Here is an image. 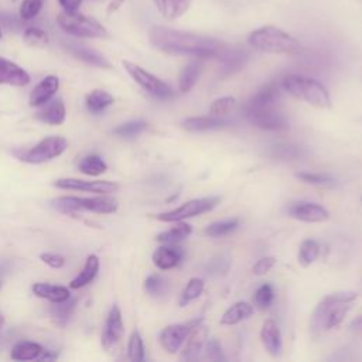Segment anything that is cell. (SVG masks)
<instances>
[{
    "mask_svg": "<svg viewBox=\"0 0 362 362\" xmlns=\"http://www.w3.org/2000/svg\"><path fill=\"white\" fill-rule=\"evenodd\" d=\"M201 71H202V65L201 62H197V61H192L182 68L178 78V89L181 93H187L194 88V85L197 83L201 75Z\"/></svg>",
    "mask_w": 362,
    "mask_h": 362,
    "instance_id": "33",
    "label": "cell"
},
{
    "mask_svg": "<svg viewBox=\"0 0 362 362\" xmlns=\"http://www.w3.org/2000/svg\"><path fill=\"white\" fill-rule=\"evenodd\" d=\"M123 1L124 0H112L110 3H109V6H107V8H106V11L110 14V13H115L122 4H123Z\"/></svg>",
    "mask_w": 362,
    "mask_h": 362,
    "instance_id": "53",
    "label": "cell"
},
{
    "mask_svg": "<svg viewBox=\"0 0 362 362\" xmlns=\"http://www.w3.org/2000/svg\"><path fill=\"white\" fill-rule=\"evenodd\" d=\"M127 358L132 362H143L146 359L144 342L137 329H134L127 341Z\"/></svg>",
    "mask_w": 362,
    "mask_h": 362,
    "instance_id": "40",
    "label": "cell"
},
{
    "mask_svg": "<svg viewBox=\"0 0 362 362\" xmlns=\"http://www.w3.org/2000/svg\"><path fill=\"white\" fill-rule=\"evenodd\" d=\"M4 322H6V318H4V315L0 313V332H1L3 327H4Z\"/></svg>",
    "mask_w": 362,
    "mask_h": 362,
    "instance_id": "54",
    "label": "cell"
},
{
    "mask_svg": "<svg viewBox=\"0 0 362 362\" xmlns=\"http://www.w3.org/2000/svg\"><path fill=\"white\" fill-rule=\"evenodd\" d=\"M219 59H221V74L222 76H228L245 66V64L249 59V54L240 48H233V49L225 48Z\"/></svg>",
    "mask_w": 362,
    "mask_h": 362,
    "instance_id": "22",
    "label": "cell"
},
{
    "mask_svg": "<svg viewBox=\"0 0 362 362\" xmlns=\"http://www.w3.org/2000/svg\"><path fill=\"white\" fill-rule=\"evenodd\" d=\"M58 88H59L58 76H55V75L45 76L31 90L30 98H28V105L31 107L42 106L44 103H47L48 100H51L54 98V95L57 93Z\"/></svg>",
    "mask_w": 362,
    "mask_h": 362,
    "instance_id": "18",
    "label": "cell"
},
{
    "mask_svg": "<svg viewBox=\"0 0 362 362\" xmlns=\"http://www.w3.org/2000/svg\"><path fill=\"white\" fill-rule=\"evenodd\" d=\"M318 255H320V245L314 239H305L300 245L297 259L301 266L307 267L317 260Z\"/></svg>",
    "mask_w": 362,
    "mask_h": 362,
    "instance_id": "39",
    "label": "cell"
},
{
    "mask_svg": "<svg viewBox=\"0 0 362 362\" xmlns=\"http://www.w3.org/2000/svg\"><path fill=\"white\" fill-rule=\"evenodd\" d=\"M249 44L267 54H297L301 48L297 38L273 25H264L249 34Z\"/></svg>",
    "mask_w": 362,
    "mask_h": 362,
    "instance_id": "5",
    "label": "cell"
},
{
    "mask_svg": "<svg viewBox=\"0 0 362 362\" xmlns=\"http://www.w3.org/2000/svg\"><path fill=\"white\" fill-rule=\"evenodd\" d=\"M122 64H123V68L126 69V72L132 76V79L151 96H154L160 100H168L174 96L173 88L167 82L160 79L158 76L153 75L151 72L146 71L144 68H141L140 65H137L134 62L123 61Z\"/></svg>",
    "mask_w": 362,
    "mask_h": 362,
    "instance_id": "8",
    "label": "cell"
},
{
    "mask_svg": "<svg viewBox=\"0 0 362 362\" xmlns=\"http://www.w3.org/2000/svg\"><path fill=\"white\" fill-rule=\"evenodd\" d=\"M221 198L219 197H204V198H194L189 199L187 202H184L182 205L165 211V212H160L157 215H154V218L157 221L161 222H178V221H184L187 218H192L201 214H205L211 209H214L218 204H219Z\"/></svg>",
    "mask_w": 362,
    "mask_h": 362,
    "instance_id": "9",
    "label": "cell"
},
{
    "mask_svg": "<svg viewBox=\"0 0 362 362\" xmlns=\"http://www.w3.org/2000/svg\"><path fill=\"white\" fill-rule=\"evenodd\" d=\"M204 287H205V283L201 277H192L188 280V283L185 284V287L182 288L181 291V296H180V305L184 307L187 304H189L191 301L197 300L202 291H204Z\"/></svg>",
    "mask_w": 362,
    "mask_h": 362,
    "instance_id": "37",
    "label": "cell"
},
{
    "mask_svg": "<svg viewBox=\"0 0 362 362\" xmlns=\"http://www.w3.org/2000/svg\"><path fill=\"white\" fill-rule=\"evenodd\" d=\"M239 226V219L238 218H229L225 221H216L209 223L204 233L209 238H221V236H226L229 233H232L233 230H236V228Z\"/></svg>",
    "mask_w": 362,
    "mask_h": 362,
    "instance_id": "36",
    "label": "cell"
},
{
    "mask_svg": "<svg viewBox=\"0 0 362 362\" xmlns=\"http://www.w3.org/2000/svg\"><path fill=\"white\" fill-rule=\"evenodd\" d=\"M30 75L16 62L0 57V85L25 86L30 83Z\"/></svg>",
    "mask_w": 362,
    "mask_h": 362,
    "instance_id": "19",
    "label": "cell"
},
{
    "mask_svg": "<svg viewBox=\"0 0 362 362\" xmlns=\"http://www.w3.org/2000/svg\"><path fill=\"white\" fill-rule=\"evenodd\" d=\"M202 351L205 354V358L209 359V361H226V356L223 355L222 345L216 338L206 339L205 346H204Z\"/></svg>",
    "mask_w": 362,
    "mask_h": 362,
    "instance_id": "47",
    "label": "cell"
},
{
    "mask_svg": "<svg viewBox=\"0 0 362 362\" xmlns=\"http://www.w3.org/2000/svg\"><path fill=\"white\" fill-rule=\"evenodd\" d=\"M113 102H115V98L103 89H93L85 98V106H86L88 112L93 113V115L103 112Z\"/></svg>",
    "mask_w": 362,
    "mask_h": 362,
    "instance_id": "31",
    "label": "cell"
},
{
    "mask_svg": "<svg viewBox=\"0 0 362 362\" xmlns=\"http://www.w3.org/2000/svg\"><path fill=\"white\" fill-rule=\"evenodd\" d=\"M266 154L276 160H298L303 158L307 151L304 150V147L293 143H277L270 146Z\"/></svg>",
    "mask_w": 362,
    "mask_h": 362,
    "instance_id": "27",
    "label": "cell"
},
{
    "mask_svg": "<svg viewBox=\"0 0 362 362\" xmlns=\"http://www.w3.org/2000/svg\"><path fill=\"white\" fill-rule=\"evenodd\" d=\"M296 177L305 182V184H311V185H317V187H325V188H332L337 187V180L328 174H322V173H308V171H300L296 173Z\"/></svg>",
    "mask_w": 362,
    "mask_h": 362,
    "instance_id": "38",
    "label": "cell"
},
{
    "mask_svg": "<svg viewBox=\"0 0 362 362\" xmlns=\"http://www.w3.org/2000/svg\"><path fill=\"white\" fill-rule=\"evenodd\" d=\"M148 40L156 49L164 54L194 57L198 59L219 58L226 48L218 38L163 25H153L148 31Z\"/></svg>",
    "mask_w": 362,
    "mask_h": 362,
    "instance_id": "1",
    "label": "cell"
},
{
    "mask_svg": "<svg viewBox=\"0 0 362 362\" xmlns=\"http://www.w3.org/2000/svg\"><path fill=\"white\" fill-rule=\"evenodd\" d=\"M245 117L257 129L269 132H281L288 129V120L276 107L243 112Z\"/></svg>",
    "mask_w": 362,
    "mask_h": 362,
    "instance_id": "11",
    "label": "cell"
},
{
    "mask_svg": "<svg viewBox=\"0 0 362 362\" xmlns=\"http://www.w3.org/2000/svg\"><path fill=\"white\" fill-rule=\"evenodd\" d=\"M358 298L355 291H337L325 296L314 308L310 320V329L314 335L337 328L344 321L354 301Z\"/></svg>",
    "mask_w": 362,
    "mask_h": 362,
    "instance_id": "2",
    "label": "cell"
},
{
    "mask_svg": "<svg viewBox=\"0 0 362 362\" xmlns=\"http://www.w3.org/2000/svg\"><path fill=\"white\" fill-rule=\"evenodd\" d=\"M255 308L246 301H238L232 304L221 317L222 325H235L243 320H247L253 314Z\"/></svg>",
    "mask_w": 362,
    "mask_h": 362,
    "instance_id": "28",
    "label": "cell"
},
{
    "mask_svg": "<svg viewBox=\"0 0 362 362\" xmlns=\"http://www.w3.org/2000/svg\"><path fill=\"white\" fill-rule=\"evenodd\" d=\"M54 185L61 189L83 191L93 194H112L119 189V184L113 181H85L78 178H59L54 182Z\"/></svg>",
    "mask_w": 362,
    "mask_h": 362,
    "instance_id": "13",
    "label": "cell"
},
{
    "mask_svg": "<svg viewBox=\"0 0 362 362\" xmlns=\"http://www.w3.org/2000/svg\"><path fill=\"white\" fill-rule=\"evenodd\" d=\"M1 37H3V33H1V28H0V40H1Z\"/></svg>",
    "mask_w": 362,
    "mask_h": 362,
    "instance_id": "55",
    "label": "cell"
},
{
    "mask_svg": "<svg viewBox=\"0 0 362 362\" xmlns=\"http://www.w3.org/2000/svg\"><path fill=\"white\" fill-rule=\"evenodd\" d=\"M192 232V228L189 223L184 222V221H178L175 222V226L161 232L157 235L156 240L160 243H165V245H174L178 243L181 240H184L185 238H188Z\"/></svg>",
    "mask_w": 362,
    "mask_h": 362,
    "instance_id": "32",
    "label": "cell"
},
{
    "mask_svg": "<svg viewBox=\"0 0 362 362\" xmlns=\"http://www.w3.org/2000/svg\"><path fill=\"white\" fill-rule=\"evenodd\" d=\"M54 209L61 214L75 216L81 212L113 214L117 211V199L109 194H98V197H74L64 195L51 201Z\"/></svg>",
    "mask_w": 362,
    "mask_h": 362,
    "instance_id": "4",
    "label": "cell"
},
{
    "mask_svg": "<svg viewBox=\"0 0 362 362\" xmlns=\"http://www.w3.org/2000/svg\"><path fill=\"white\" fill-rule=\"evenodd\" d=\"M349 329L354 334H362V315H359L358 318H355L351 324H349Z\"/></svg>",
    "mask_w": 362,
    "mask_h": 362,
    "instance_id": "52",
    "label": "cell"
},
{
    "mask_svg": "<svg viewBox=\"0 0 362 362\" xmlns=\"http://www.w3.org/2000/svg\"><path fill=\"white\" fill-rule=\"evenodd\" d=\"M58 4L61 6L62 11L75 13V11H79L82 0H58Z\"/></svg>",
    "mask_w": 362,
    "mask_h": 362,
    "instance_id": "51",
    "label": "cell"
},
{
    "mask_svg": "<svg viewBox=\"0 0 362 362\" xmlns=\"http://www.w3.org/2000/svg\"><path fill=\"white\" fill-rule=\"evenodd\" d=\"M0 287H1V283H0Z\"/></svg>",
    "mask_w": 362,
    "mask_h": 362,
    "instance_id": "57",
    "label": "cell"
},
{
    "mask_svg": "<svg viewBox=\"0 0 362 362\" xmlns=\"http://www.w3.org/2000/svg\"><path fill=\"white\" fill-rule=\"evenodd\" d=\"M31 290L37 297L45 298L51 303H61L71 297V291L65 286H57V284H48V283H34Z\"/></svg>",
    "mask_w": 362,
    "mask_h": 362,
    "instance_id": "25",
    "label": "cell"
},
{
    "mask_svg": "<svg viewBox=\"0 0 362 362\" xmlns=\"http://www.w3.org/2000/svg\"><path fill=\"white\" fill-rule=\"evenodd\" d=\"M228 267H229V257L221 255V256L212 259V260L208 263L206 270H208L209 274H215V276H216V274L225 273V272L228 270Z\"/></svg>",
    "mask_w": 362,
    "mask_h": 362,
    "instance_id": "48",
    "label": "cell"
},
{
    "mask_svg": "<svg viewBox=\"0 0 362 362\" xmlns=\"http://www.w3.org/2000/svg\"><path fill=\"white\" fill-rule=\"evenodd\" d=\"M99 272V259L96 255H89L86 257V262L83 264V269L79 272V274L69 281L71 288H81L89 284L95 276Z\"/></svg>",
    "mask_w": 362,
    "mask_h": 362,
    "instance_id": "29",
    "label": "cell"
},
{
    "mask_svg": "<svg viewBox=\"0 0 362 362\" xmlns=\"http://www.w3.org/2000/svg\"><path fill=\"white\" fill-rule=\"evenodd\" d=\"M23 41L28 47L42 48L49 42V35L45 30L40 27H27L23 31Z\"/></svg>",
    "mask_w": 362,
    "mask_h": 362,
    "instance_id": "41",
    "label": "cell"
},
{
    "mask_svg": "<svg viewBox=\"0 0 362 362\" xmlns=\"http://www.w3.org/2000/svg\"><path fill=\"white\" fill-rule=\"evenodd\" d=\"M68 140L62 136H48L27 150L14 151L20 161L28 164H42L59 157L68 148Z\"/></svg>",
    "mask_w": 362,
    "mask_h": 362,
    "instance_id": "7",
    "label": "cell"
},
{
    "mask_svg": "<svg viewBox=\"0 0 362 362\" xmlns=\"http://www.w3.org/2000/svg\"><path fill=\"white\" fill-rule=\"evenodd\" d=\"M279 99H280L279 86L276 83H266L250 96V99L243 106V112L276 107Z\"/></svg>",
    "mask_w": 362,
    "mask_h": 362,
    "instance_id": "15",
    "label": "cell"
},
{
    "mask_svg": "<svg viewBox=\"0 0 362 362\" xmlns=\"http://www.w3.org/2000/svg\"><path fill=\"white\" fill-rule=\"evenodd\" d=\"M11 1H17V0H11Z\"/></svg>",
    "mask_w": 362,
    "mask_h": 362,
    "instance_id": "56",
    "label": "cell"
},
{
    "mask_svg": "<svg viewBox=\"0 0 362 362\" xmlns=\"http://www.w3.org/2000/svg\"><path fill=\"white\" fill-rule=\"evenodd\" d=\"M57 24L64 33L72 37H78V38H106L107 37V30L103 27L102 23L79 11L58 13Z\"/></svg>",
    "mask_w": 362,
    "mask_h": 362,
    "instance_id": "6",
    "label": "cell"
},
{
    "mask_svg": "<svg viewBox=\"0 0 362 362\" xmlns=\"http://www.w3.org/2000/svg\"><path fill=\"white\" fill-rule=\"evenodd\" d=\"M40 259L48 264L49 267L52 269H61L65 266V257L61 256V255H57V253H49V252H45V253H41L40 255Z\"/></svg>",
    "mask_w": 362,
    "mask_h": 362,
    "instance_id": "50",
    "label": "cell"
},
{
    "mask_svg": "<svg viewBox=\"0 0 362 362\" xmlns=\"http://www.w3.org/2000/svg\"><path fill=\"white\" fill-rule=\"evenodd\" d=\"M204 321L202 317H197V318H192V320H188L185 322H178V324H171V325H167L165 328L161 329L160 335H158V341H160V345L164 351H167L168 354H175L178 352L187 337L189 335V332Z\"/></svg>",
    "mask_w": 362,
    "mask_h": 362,
    "instance_id": "10",
    "label": "cell"
},
{
    "mask_svg": "<svg viewBox=\"0 0 362 362\" xmlns=\"http://www.w3.org/2000/svg\"><path fill=\"white\" fill-rule=\"evenodd\" d=\"M281 88L296 99L304 100L318 109L331 107V96L328 89L317 79L303 75H286L281 79Z\"/></svg>",
    "mask_w": 362,
    "mask_h": 362,
    "instance_id": "3",
    "label": "cell"
},
{
    "mask_svg": "<svg viewBox=\"0 0 362 362\" xmlns=\"http://www.w3.org/2000/svg\"><path fill=\"white\" fill-rule=\"evenodd\" d=\"M235 106H236L235 98H232V96L218 98L209 106V115L215 116V117H223V116L229 115L235 109Z\"/></svg>",
    "mask_w": 362,
    "mask_h": 362,
    "instance_id": "44",
    "label": "cell"
},
{
    "mask_svg": "<svg viewBox=\"0 0 362 362\" xmlns=\"http://www.w3.org/2000/svg\"><path fill=\"white\" fill-rule=\"evenodd\" d=\"M66 116V110H65V105L62 102V99H52L48 100L47 103L42 105V107L35 113V119L51 124V126H59L64 123Z\"/></svg>",
    "mask_w": 362,
    "mask_h": 362,
    "instance_id": "21",
    "label": "cell"
},
{
    "mask_svg": "<svg viewBox=\"0 0 362 362\" xmlns=\"http://www.w3.org/2000/svg\"><path fill=\"white\" fill-rule=\"evenodd\" d=\"M276 264V259L273 256H264L260 257L252 267V273L256 276H263L267 272H270L273 269V266Z\"/></svg>",
    "mask_w": 362,
    "mask_h": 362,
    "instance_id": "49",
    "label": "cell"
},
{
    "mask_svg": "<svg viewBox=\"0 0 362 362\" xmlns=\"http://www.w3.org/2000/svg\"><path fill=\"white\" fill-rule=\"evenodd\" d=\"M287 212L294 219H298L303 222H324L329 218V212L327 211V208H324L320 204L307 202V201L290 204L287 208Z\"/></svg>",
    "mask_w": 362,
    "mask_h": 362,
    "instance_id": "14",
    "label": "cell"
},
{
    "mask_svg": "<svg viewBox=\"0 0 362 362\" xmlns=\"http://www.w3.org/2000/svg\"><path fill=\"white\" fill-rule=\"evenodd\" d=\"M123 334H124V324L122 318V311L116 304H113L107 313L103 332L100 337L103 349L113 351L119 345L120 339L123 338Z\"/></svg>",
    "mask_w": 362,
    "mask_h": 362,
    "instance_id": "12",
    "label": "cell"
},
{
    "mask_svg": "<svg viewBox=\"0 0 362 362\" xmlns=\"http://www.w3.org/2000/svg\"><path fill=\"white\" fill-rule=\"evenodd\" d=\"M42 352H44V348L38 342L20 341L13 346L10 356L14 361H34V359H40Z\"/></svg>",
    "mask_w": 362,
    "mask_h": 362,
    "instance_id": "30",
    "label": "cell"
},
{
    "mask_svg": "<svg viewBox=\"0 0 362 362\" xmlns=\"http://www.w3.org/2000/svg\"><path fill=\"white\" fill-rule=\"evenodd\" d=\"M66 49L78 59L89 64V65H93V66H98V68H110V62L98 51L83 45V44H76V42H68L65 44Z\"/></svg>",
    "mask_w": 362,
    "mask_h": 362,
    "instance_id": "23",
    "label": "cell"
},
{
    "mask_svg": "<svg viewBox=\"0 0 362 362\" xmlns=\"http://www.w3.org/2000/svg\"><path fill=\"white\" fill-rule=\"evenodd\" d=\"M260 339L263 346L272 356H279L281 354V349H283L281 332L274 320L267 318L263 321V325L260 329Z\"/></svg>",
    "mask_w": 362,
    "mask_h": 362,
    "instance_id": "20",
    "label": "cell"
},
{
    "mask_svg": "<svg viewBox=\"0 0 362 362\" xmlns=\"http://www.w3.org/2000/svg\"><path fill=\"white\" fill-rule=\"evenodd\" d=\"M144 290L151 297H163L168 291V281L161 274L153 273L146 277Z\"/></svg>",
    "mask_w": 362,
    "mask_h": 362,
    "instance_id": "42",
    "label": "cell"
},
{
    "mask_svg": "<svg viewBox=\"0 0 362 362\" xmlns=\"http://www.w3.org/2000/svg\"><path fill=\"white\" fill-rule=\"evenodd\" d=\"M78 168L85 175L98 177V175L103 174L107 170V164L105 163V160L100 156L90 154V156H86L81 160Z\"/></svg>",
    "mask_w": 362,
    "mask_h": 362,
    "instance_id": "35",
    "label": "cell"
},
{
    "mask_svg": "<svg viewBox=\"0 0 362 362\" xmlns=\"http://www.w3.org/2000/svg\"><path fill=\"white\" fill-rule=\"evenodd\" d=\"M229 122L223 117H215V116H194L187 117L182 120V127L187 132H208V130H216L228 126Z\"/></svg>",
    "mask_w": 362,
    "mask_h": 362,
    "instance_id": "24",
    "label": "cell"
},
{
    "mask_svg": "<svg viewBox=\"0 0 362 362\" xmlns=\"http://www.w3.org/2000/svg\"><path fill=\"white\" fill-rule=\"evenodd\" d=\"M42 7V0H23L18 8V17L24 21L33 20L38 16Z\"/></svg>",
    "mask_w": 362,
    "mask_h": 362,
    "instance_id": "46",
    "label": "cell"
},
{
    "mask_svg": "<svg viewBox=\"0 0 362 362\" xmlns=\"http://www.w3.org/2000/svg\"><path fill=\"white\" fill-rule=\"evenodd\" d=\"M76 298H68L65 301L61 303H52L54 305H51L49 308V314L52 317V320L59 325V327H65L75 310L76 305Z\"/></svg>",
    "mask_w": 362,
    "mask_h": 362,
    "instance_id": "34",
    "label": "cell"
},
{
    "mask_svg": "<svg viewBox=\"0 0 362 362\" xmlns=\"http://www.w3.org/2000/svg\"><path fill=\"white\" fill-rule=\"evenodd\" d=\"M184 257V250L177 243L165 245L163 243L153 252L151 260L160 270H170L177 267Z\"/></svg>",
    "mask_w": 362,
    "mask_h": 362,
    "instance_id": "17",
    "label": "cell"
},
{
    "mask_svg": "<svg viewBox=\"0 0 362 362\" xmlns=\"http://www.w3.org/2000/svg\"><path fill=\"white\" fill-rule=\"evenodd\" d=\"M147 129V122L144 120H130L126 123L119 124L113 129V133L120 137H134L139 133L144 132Z\"/></svg>",
    "mask_w": 362,
    "mask_h": 362,
    "instance_id": "45",
    "label": "cell"
},
{
    "mask_svg": "<svg viewBox=\"0 0 362 362\" xmlns=\"http://www.w3.org/2000/svg\"><path fill=\"white\" fill-rule=\"evenodd\" d=\"M158 13L167 20L181 17L191 6L192 0H153Z\"/></svg>",
    "mask_w": 362,
    "mask_h": 362,
    "instance_id": "26",
    "label": "cell"
},
{
    "mask_svg": "<svg viewBox=\"0 0 362 362\" xmlns=\"http://www.w3.org/2000/svg\"><path fill=\"white\" fill-rule=\"evenodd\" d=\"M274 301V288L270 283H263L253 294V303L259 310H267Z\"/></svg>",
    "mask_w": 362,
    "mask_h": 362,
    "instance_id": "43",
    "label": "cell"
},
{
    "mask_svg": "<svg viewBox=\"0 0 362 362\" xmlns=\"http://www.w3.org/2000/svg\"><path fill=\"white\" fill-rule=\"evenodd\" d=\"M208 328L201 322L198 324L187 337L182 351H181V359L182 361H195L198 359L199 354L202 352L205 342L208 339Z\"/></svg>",
    "mask_w": 362,
    "mask_h": 362,
    "instance_id": "16",
    "label": "cell"
}]
</instances>
